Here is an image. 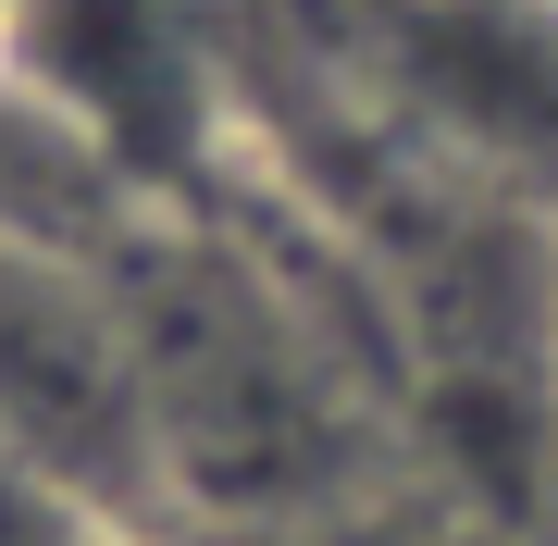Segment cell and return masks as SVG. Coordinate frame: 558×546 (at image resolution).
Returning a JSON list of instances; mask_svg holds the SVG:
<instances>
[{
    "label": "cell",
    "instance_id": "obj_2",
    "mask_svg": "<svg viewBox=\"0 0 558 546\" xmlns=\"http://www.w3.org/2000/svg\"><path fill=\"white\" fill-rule=\"evenodd\" d=\"M0 75L25 100H50L137 199L149 186H199L211 124H223L199 0H25V38Z\"/></svg>",
    "mask_w": 558,
    "mask_h": 546
},
{
    "label": "cell",
    "instance_id": "obj_3",
    "mask_svg": "<svg viewBox=\"0 0 558 546\" xmlns=\"http://www.w3.org/2000/svg\"><path fill=\"white\" fill-rule=\"evenodd\" d=\"M410 100L509 174H558V0H410Z\"/></svg>",
    "mask_w": 558,
    "mask_h": 546
},
{
    "label": "cell",
    "instance_id": "obj_5",
    "mask_svg": "<svg viewBox=\"0 0 558 546\" xmlns=\"http://www.w3.org/2000/svg\"><path fill=\"white\" fill-rule=\"evenodd\" d=\"M13 38H25V0H0V62H13Z\"/></svg>",
    "mask_w": 558,
    "mask_h": 546
},
{
    "label": "cell",
    "instance_id": "obj_1",
    "mask_svg": "<svg viewBox=\"0 0 558 546\" xmlns=\"http://www.w3.org/2000/svg\"><path fill=\"white\" fill-rule=\"evenodd\" d=\"M0 460L38 472L100 534L161 509V485H174L137 336H124L100 262H50V248H13V236H0Z\"/></svg>",
    "mask_w": 558,
    "mask_h": 546
},
{
    "label": "cell",
    "instance_id": "obj_4",
    "mask_svg": "<svg viewBox=\"0 0 558 546\" xmlns=\"http://www.w3.org/2000/svg\"><path fill=\"white\" fill-rule=\"evenodd\" d=\"M534 348H546V398H558V248H546V299H534Z\"/></svg>",
    "mask_w": 558,
    "mask_h": 546
}]
</instances>
